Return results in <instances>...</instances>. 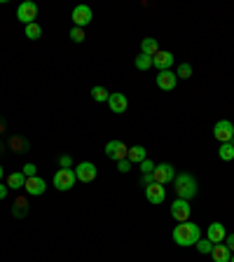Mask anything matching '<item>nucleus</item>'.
I'll return each mask as SVG.
<instances>
[{
    "label": "nucleus",
    "mask_w": 234,
    "mask_h": 262,
    "mask_svg": "<svg viewBox=\"0 0 234 262\" xmlns=\"http://www.w3.org/2000/svg\"><path fill=\"white\" fill-rule=\"evenodd\" d=\"M26 211H28V201H26V199H17V201H14V215H17V218L26 215Z\"/></svg>",
    "instance_id": "obj_27"
},
{
    "label": "nucleus",
    "mask_w": 234,
    "mask_h": 262,
    "mask_svg": "<svg viewBox=\"0 0 234 262\" xmlns=\"http://www.w3.org/2000/svg\"><path fill=\"white\" fill-rule=\"evenodd\" d=\"M127 159L131 162V164H140L143 159H148V155H145V147H143V145H134V147H129Z\"/></svg>",
    "instance_id": "obj_19"
},
{
    "label": "nucleus",
    "mask_w": 234,
    "mask_h": 262,
    "mask_svg": "<svg viewBox=\"0 0 234 262\" xmlns=\"http://www.w3.org/2000/svg\"><path fill=\"white\" fill-rule=\"evenodd\" d=\"M140 171H143V173H152V171H155V164H152L150 159H143V162H140Z\"/></svg>",
    "instance_id": "obj_33"
},
{
    "label": "nucleus",
    "mask_w": 234,
    "mask_h": 262,
    "mask_svg": "<svg viewBox=\"0 0 234 262\" xmlns=\"http://www.w3.org/2000/svg\"><path fill=\"white\" fill-rule=\"evenodd\" d=\"M40 35H43V26L40 24H28L26 26V38L28 40H38Z\"/></svg>",
    "instance_id": "obj_23"
},
{
    "label": "nucleus",
    "mask_w": 234,
    "mask_h": 262,
    "mask_svg": "<svg viewBox=\"0 0 234 262\" xmlns=\"http://www.w3.org/2000/svg\"><path fill=\"white\" fill-rule=\"evenodd\" d=\"M230 262H234V255H232V258H230Z\"/></svg>",
    "instance_id": "obj_39"
},
{
    "label": "nucleus",
    "mask_w": 234,
    "mask_h": 262,
    "mask_svg": "<svg viewBox=\"0 0 234 262\" xmlns=\"http://www.w3.org/2000/svg\"><path fill=\"white\" fill-rule=\"evenodd\" d=\"M173 185H176V192H178V199L190 201L197 194V180L192 178L190 173H178L173 178Z\"/></svg>",
    "instance_id": "obj_2"
},
{
    "label": "nucleus",
    "mask_w": 234,
    "mask_h": 262,
    "mask_svg": "<svg viewBox=\"0 0 234 262\" xmlns=\"http://www.w3.org/2000/svg\"><path fill=\"white\" fill-rule=\"evenodd\" d=\"M0 147H2V143H0Z\"/></svg>",
    "instance_id": "obj_40"
},
{
    "label": "nucleus",
    "mask_w": 234,
    "mask_h": 262,
    "mask_svg": "<svg viewBox=\"0 0 234 262\" xmlns=\"http://www.w3.org/2000/svg\"><path fill=\"white\" fill-rule=\"evenodd\" d=\"M131 167H134V164H131L129 159H122V162H117V168H119V173H129V171H131Z\"/></svg>",
    "instance_id": "obj_32"
},
{
    "label": "nucleus",
    "mask_w": 234,
    "mask_h": 262,
    "mask_svg": "<svg viewBox=\"0 0 234 262\" xmlns=\"http://www.w3.org/2000/svg\"><path fill=\"white\" fill-rule=\"evenodd\" d=\"M59 167H61V168H70V167H73V157H70V155H61V157H59Z\"/></svg>",
    "instance_id": "obj_31"
},
{
    "label": "nucleus",
    "mask_w": 234,
    "mask_h": 262,
    "mask_svg": "<svg viewBox=\"0 0 234 262\" xmlns=\"http://www.w3.org/2000/svg\"><path fill=\"white\" fill-rule=\"evenodd\" d=\"M152 66H155V68H160V71H169L171 66H173V54L160 49V52L152 56Z\"/></svg>",
    "instance_id": "obj_15"
},
{
    "label": "nucleus",
    "mask_w": 234,
    "mask_h": 262,
    "mask_svg": "<svg viewBox=\"0 0 234 262\" xmlns=\"http://www.w3.org/2000/svg\"><path fill=\"white\" fill-rule=\"evenodd\" d=\"M225 241H227V243H225V246H227V248H230V253H232V255H234V234H230V237H227Z\"/></svg>",
    "instance_id": "obj_34"
},
{
    "label": "nucleus",
    "mask_w": 234,
    "mask_h": 262,
    "mask_svg": "<svg viewBox=\"0 0 234 262\" xmlns=\"http://www.w3.org/2000/svg\"><path fill=\"white\" fill-rule=\"evenodd\" d=\"M92 17H94V14H92V7H89V5H77L73 10V24L77 28H85L87 24L92 21Z\"/></svg>",
    "instance_id": "obj_10"
},
{
    "label": "nucleus",
    "mask_w": 234,
    "mask_h": 262,
    "mask_svg": "<svg viewBox=\"0 0 234 262\" xmlns=\"http://www.w3.org/2000/svg\"><path fill=\"white\" fill-rule=\"evenodd\" d=\"M108 89L106 87H94V89H92V98H94L96 103H103V101H106L108 103Z\"/></svg>",
    "instance_id": "obj_24"
},
{
    "label": "nucleus",
    "mask_w": 234,
    "mask_h": 262,
    "mask_svg": "<svg viewBox=\"0 0 234 262\" xmlns=\"http://www.w3.org/2000/svg\"><path fill=\"white\" fill-rule=\"evenodd\" d=\"M5 129H7V122H5V117H0V134H2Z\"/></svg>",
    "instance_id": "obj_37"
},
{
    "label": "nucleus",
    "mask_w": 234,
    "mask_h": 262,
    "mask_svg": "<svg viewBox=\"0 0 234 262\" xmlns=\"http://www.w3.org/2000/svg\"><path fill=\"white\" fill-rule=\"evenodd\" d=\"M213 136L218 138L220 143H234V124L230 119H220L213 126Z\"/></svg>",
    "instance_id": "obj_6"
},
{
    "label": "nucleus",
    "mask_w": 234,
    "mask_h": 262,
    "mask_svg": "<svg viewBox=\"0 0 234 262\" xmlns=\"http://www.w3.org/2000/svg\"><path fill=\"white\" fill-rule=\"evenodd\" d=\"M17 19L22 21L23 26L35 24V19H38V5H35L33 0H23L22 5L17 7Z\"/></svg>",
    "instance_id": "obj_4"
},
{
    "label": "nucleus",
    "mask_w": 234,
    "mask_h": 262,
    "mask_svg": "<svg viewBox=\"0 0 234 262\" xmlns=\"http://www.w3.org/2000/svg\"><path fill=\"white\" fill-rule=\"evenodd\" d=\"M23 190H26L28 194H33V197H38V194H43L45 190H47V185H45V180L40 178V176H33V178H26Z\"/></svg>",
    "instance_id": "obj_16"
},
{
    "label": "nucleus",
    "mask_w": 234,
    "mask_h": 262,
    "mask_svg": "<svg viewBox=\"0 0 234 262\" xmlns=\"http://www.w3.org/2000/svg\"><path fill=\"white\" fill-rule=\"evenodd\" d=\"M164 197H166V192H164V185H160V183H150V185H145V199L150 201V204H162L164 201Z\"/></svg>",
    "instance_id": "obj_12"
},
{
    "label": "nucleus",
    "mask_w": 234,
    "mask_h": 262,
    "mask_svg": "<svg viewBox=\"0 0 234 262\" xmlns=\"http://www.w3.org/2000/svg\"><path fill=\"white\" fill-rule=\"evenodd\" d=\"M127 105H129V101H127V96L124 94H110L108 96V108H110V113H117V115H122L124 110H127Z\"/></svg>",
    "instance_id": "obj_14"
},
{
    "label": "nucleus",
    "mask_w": 234,
    "mask_h": 262,
    "mask_svg": "<svg viewBox=\"0 0 234 262\" xmlns=\"http://www.w3.org/2000/svg\"><path fill=\"white\" fill-rule=\"evenodd\" d=\"M152 178H155V183H160V185L173 183V178H176V168H173V164H169V162H162V164L155 167Z\"/></svg>",
    "instance_id": "obj_5"
},
{
    "label": "nucleus",
    "mask_w": 234,
    "mask_h": 262,
    "mask_svg": "<svg viewBox=\"0 0 234 262\" xmlns=\"http://www.w3.org/2000/svg\"><path fill=\"white\" fill-rule=\"evenodd\" d=\"M0 178H2V167H0Z\"/></svg>",
    "instance_id": "obj_38"
},
{
    "label": "nucleus",
    "mask_w": 234,
    "mask_h": 262,
    "mask_svg": "<svg viewBox=\"0 0 234 262\" xmlns=\"http://www.w3.org/2000/svg\"><path fill=\"white\" fill-rule=\"evenodd\" d=\"M7 192H10V188H5V185L0 183V201H2L5 197H7Z\"/></svg>",
    "instance_id": "obj_35"
},
{
    "label": "nucleus",
    "mask_w": 234,
    "mask_h": 262,
    "mask_svg": "<svg viewBox=\"0 0 234 262\" xmlns=\"http://www.w3.org/2000/svg\"><path fill=\"white\" fill-rule=\"evenodd\" d=\"M194 246H197V251H199V253H211L213 251V243L209 241V239H199Z\"/></svg>",
    "instance_id": "obj_28"
},
{
    "label": "nucleus",
    "mask_w": 234,
    "mask_h": 262,
    "mask_svg": "<svg viewBox=\"0 0 234 262\" xmlns=\"http://www.w3.org/2000/svg\"><path fill=\"white\" fill-rule=\"evenodd\" d=\"M143 183H145V185H150V183H155V178H152V173H145V176H143Z\"/></svg>",
    "instance_id": "obj_36"
},
{
    "label": "nucleus",
    "mask_w": 234,
    "mask_h": 262,
    "mask_svg": "<svg viewBox=\"0 0 234 262\" xmlns=\"http://www.w3.org/2000/svg\"><path fill=\"white\" fill-rule=\"evenodd\" d=\"M70 40H73V42H82V40H85V31H82V28H77V26H73V28H70Z\"/></svg>",
    "instance_id": "obj_29"
},
{
    "label": "nucleus",
    "mask_w": 234,
    "mask_h": 262,
    "mask_svg": "<svg viewBox=\"0 0 234 262\" xmlns=\"http://www.w3.org/2000/svg\"><path fill=\"white\" fill-rule=\"evenodd\" d=\"M75 183H77V178H75L73 168H59V171L54 173V188L59 190V192H68Z\"/></svg>",
    "instance_id": "obj_3"
},
{
    "label": "nucleus",
    "mask_w": 234,
    "mask_h": 262,
    "mask_svg": "<svg viewBox=\"0 0 234 262\" xmlns=\"http://www.w3.org/2000/svg\"><path fill=\"white\" fill-rule=\"evenodd\" d=\"M171 215H173V220H178V222H187V220H190V215H192V206H190V201H185V199H176L173 204H171Z\"/></svg>",
    "instance_id": "obj_8"
},
{
    "label": "nucleus",
    "mask_w": 234,
    "mask_h": 262,
    "mask_svg": "<svg viewBox=\"0 0 234 262\" xmlns=\"http://www.w3.org/2000/svg\"><path fill=\"white\" fill-rule=\"evenodd\" d=\"M22 173L26 176V178H33V176H38V167L28 162V164H23V171H22Z\"/></svg>",
    "instance_id": "obj_30"
},
{
    "label": "nucleus",
    "mask_w": 234,
    "mask_h": 262,
    "mask_svg": "<svg viewBox=\"0 0 234 262\" xmlns=\"http://www.w3.org/2000/svg\"><path fill=\"white\" fill-rule=\"evenodd\" d=\"M206 239L211 243H223L227 239V230H225L223 222H211L209 230H206Z\"/></svg>",
    "instance_id": "obj_13"
},
{
    "label": "nucleus",
    "mask_w": 234,
    "mask_h": 262,
    "mask_svg": "<svg viewBox=\"0 0 234 262\" xmlns=\"http://www.w3.org/2000/svg\"><path fill=\"white\" fill-rule=\"evenodd\" d=\"M176 77H178V80H190L192 77V66L190 63H181L178 71H176Z\"/></svg>",
    "instance_id": "obj_26"
},
{
    "label": "nucleus",
    "mask_w": 234,
    "mask_h": 262,
    "mask_svg": "<svg viewBox=\"0 0 234 262\" xmlns=\"http://www.w3.org/2000/svg\"><path fill=\"white\" fill-rule=\"evenodd\" d=\"M23 185H26V176H23L22 171H14V173L7 176V188L10 190H22Z\"/></svg>",
    "instance_id": "obj_20"
},
{
    "label": "nucleus",
    "mask_w": 234,
    "mask_h": 262,
    "mask_svg": "<svg viewBox=\"0 0 234 262\" xmlns=\"http://www.w3.org/2000/svg\"><path fill=\"white\" fill-rule=\"evenodd\" d=\"M7 145H10L12 152H17V155H22V152H28V141L23 136H12L7 141Z\"/></svg>",
    "instance_id": "obj_18"
},
{
    "label": "nucleus",
    "mask_w": 234,
    "mask_h": 262,
    "mask_svg": "<svg viewBox=\"0 0 234 262\" xmlns=\"http://www.w3.org/2000/svg\"><path fill=\"white\" fill-rule=\"evenodd\" d=\"M106 155L110 159H115V162H122V159H127L129 147H127V143H122V141H110L106 145Z\"/></svg>",
    "instance_id": "obj_9"
},
{
    "label": "nucleus",
    "mask_w": 234,
    "mask_h": 262,
    "mask_svg": "<svg viewBox=\"0 0 234 262\" xmlns=\"http://www.w3.org/2000/svg\"><path fill=\"white\" fill-rule=\"evenodd\" d=\"M218 155H220L223 162H232L234 159V143H223L220 150H218Z\"/></svg>",
    "instance_id": "obj_22"
},
{
    "label": "nucleus",
    "mask_w": 234,
    "mask_h": 262,
    "mask_svg": "<svg viewBox=\"0 0 234 262\" xmlns=\"http://www.w3.org/2000/svg\"><path fill=\"white\" fill-rule=\"evenodd\" d=\"M96 176H98V168L92 162H80L75 167V178L80 180V183H94Z\"/></svg>",
    "instance_id": "obj_7"
},
{
    "label": "nucleus",
    "mask_w": 234,
    "mask_h": 262,
    "mask_svg": "<svg viewBox=\"0 0 234 262\" xmlns=\"http://www.w3.org/2000/svg\"><path fill=\"white\" fill-rule=\"evenodd\" d=\"M136 68H139V71H148V68H152V56H148V54L136 56Z\"/></svg>",
    "instance_id": "obj_25"
},
{
    "label": "nucleus",
    "mask_w": 234,
    "mask_h": 262,
    "mask_svg": "<svg viewBox=\"0 0 234 262\" xmlns=\"http://www.w3.org/2000/svg\"><path fill=\"white\" fill-rule=\"evenodd\" d=\"M213 262H230V258H232V253H230V248L225 246V243H213Z\"/></svg>",
    "instance_id": "obj_17"
},
{
    "label": "nucleus",
    "mask_w": 234,
    "mask_h": 262,
    "mask_svg": "<svg viewBox=\"0 0 234 262\" xmlns=\"http://www.w3.org/2000/svg\"><path fill=\"white\" fill-rule=\"evenodd\" d=\"M160 52V45L155 38H145V40L140 42V54H148V56H155V54Z\"/></svg>",
    "instance_id": "obj_21"
},
{
    "label": "nucleus",
    "mask_w": 234,
    "mask_h": 262,
    "mask_svg": "<svg viewBox=\"0 0 234 262\" xmlns=\"http://www.w3.org/2000/svg\"><path fill=\"white\" fill-rule=\"evenodd\" d=\"M176 84H178V77H176L173 71H160V75H157V87H160L162 92H173Z\"/></svg>",
    "instance_id": "obj_11"
},
{
    "label": "nucleus",
    "mask_w": 234,
    "mask_h": 262,
    "mask_svg": "<svg viewBox=\"0 0 234 262\" xmlns=\"http://www.w3.org/2000/svg\"><path fill=\"white\" fill-rule=\"evenodd\" d=\"M199 239H202V230L194 222L187 220L173 227V241L178 243V246H194Z\"/></svg>",
    "instance_id": "obj_1"
}]
</instances>
